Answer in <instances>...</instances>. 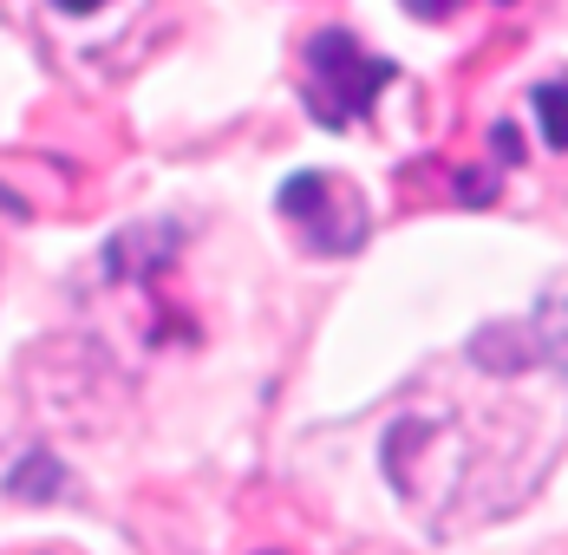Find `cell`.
Wrapping results in <instances>:
<instances>
[{"label":"cell","mask_w":568,"mask_h":555,"mask_svg":"<svg viewBox=\"0 0 568 555\" xmlns=\"http://www.w3.org/2000/svg\"><path fill=\"white\" fill-rule=\"evenodd\" d=\"M386 85H393V59H373L353 33L327 27V33L307 40V111L321 124L341 131L353 118H366Z\"/></svg>","instance_id":"obj_1"},{"label":"cell","mask_w":568,"mask_h":555,"mask_svg":"<svg viewBox=\"0 0 568 555\" xmlns=\"http://www.w3.org/2000/svg\"><path fill=\"white\" fill-rule=\"evenodd\" d=\"M282 216L307 235V249H321V255H346V249H359L366 242V210H359V196L334 183V176H321V170H301L294 183H282Z\"/></svg>","instance_id":"obj_2"},{"label":"cell","mask_w":568,"mask_h":555,"mask_svg":"<svg viewBox=\"0 0 568 555\" xmlns=\"http://www.w3.org/2000/svg\"><path fill=\"white\" fill-rule=\"evenodd\" d=\"M510 333L523 340V353H536V366H549V373L568 380V275L542 294L536 321H529V327H510Z\"/></svg>","instance_id":"obj_3"},{"label":"cell","mask_w":568,"mask_h":555,"mask_svg":"<svg viewBox=\"0 0 568 555\" xmlns=\"http://www.w3.org/2000/svg\"><path fill=\"white\" fill-rule=\"evenodd\" d=\"M536 118H542V138L568 151V79H549V85H536Z\"/></svg>","instance_id":"obj_4"},{"label":"cell","mask_w":568,"mask_h":555,"mask_svg":"<svg viewBox=\"0 0 568 555\" xmlns=\"http://www.w3.org/2000/svg\"><path fill=\"white\" fill-rule=\"evenodd\" d=\"M405 7H412V13H425V20H445L457 0H405Z\"/></svg>","instance_id":"obj_5"},{"label":"cell","mask_w":568,"mask_h":555,"mask_svg":"<svg viewBox=\"0 0 568 555\" xmlns=\"http://www.w3.org/2000/svg\"><path fill=\"white\" fill-rule=\"evenodd\" d=\"M65 13H92V7H105V0H59Z\"/></svg>","instance_id":"obj_6"}]
</instances>
